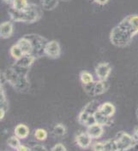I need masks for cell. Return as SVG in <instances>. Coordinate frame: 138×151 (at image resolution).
<instances>
[{"instance_id":"6da1fadb","label":"cell","mask_w":138,"mask_h":151,"mask_svg":"<svg viewBox=\"0 0 138 151\" xmlns=\"http://www.w3.org/2000/svg\"><path fill=\"white\" fill-rule=\"evenodd\" d=\"M138 34V15L132 14L124 17L110 32L109 39L114 46L125 48L129 46L134 37Z\"/></svg>"},{"instance_id":"7a4b0ae2","label":"cell","mask_w":138,"mask_h":151,"mask_svg":"<svg viewBox=\"0 0 138 151\" xmlns=\"http://www.w3.org/2000/svg\"><path fill=\"white\" fill-rule=\"evenodd\" d=\"M29 69L20 68L13 64L3 72V76L9 84L18 92H26L30 88L28 80Z\"/></svg>"},{"instance_id":"3957f363","label":"cell","mask_w":138,"mask_h":151,"mask_svg":"<svg viewBox=\"0 0 138 151\" xmlns=\"http://www.w3.org/2000/svg\"><path fill=\"white\" fill-rule=\"evenodd\" d=\"M9 16L13 22H16L34 23L42 16V7L34 4H29L27 8L21 11L10 7L9 9Z\"/></svg>"},{"instance_id":"277c9868","label":"cell","mask_w":138,"mask_h":151,"mask_svg":"<svg viewBox=\"0 0 138 151\" xmlns=\"http://www.w3.org/2000/svg\"><path fill=\"white\" fill-rule=\"evenodd\" d=\"M100 104H98L97 101H92L86 104L81 111L78 114V122L81 126L84 127H89L91 124L94 123V114L96 111L99 108Z\"/></svg>"},{"instance_id":"5b68a950","label":"cell","mask_w":138,"mask_h":151,"mask_svg":"<svg viewBox=\"0 0 138 151\" xmlns=\"http://www.w3.org/2000/svg\"><path fill=\"white\" fill-rule=\"evenodd\" d=\"M25 37L28 38L32 43L33 51L31 55L33 56L38 59L45 55V48L48 41L44 37L41 36L40 34H35V33L27 34L25 35Z\"/></svg>"},{"instance_id":"8992f818","label":"cell","mask_w":138,"mask_h":151,"mask_svg":"<svg viewBox=\"0 0 138 151\" xmlns=\"http://www.w3.org/2000/svg\"><path fill=\"white\" fill-rule=\"evenodd\" d=\"M114 139L117 143L118 150L119 151L129 150L130 149H133L137 144V141L133 135H130L129 133L123 131L118 132L116 134Z\"/></svg>"},{"instance_id":"52a82bcc","label":"cell","mask_w":138,"mask_h":151,"mask_svg":"<svg viewBox=\"0 0 138 151\" xmlns=\"http://www.w3.org/2000/svg\"><path fill=\"white\" fill-rule=\"evenodd\" d=\"M83 89L84 91L90 96L102 95L109 89V83L106 80H98L89 85H84Z\"/></svg>"},{"instance_id":"ba28073f","label":"cell","mask_w":138,"mask_h":151,"mask_svg":"<svg viewBox=\"0 0 138 151\" xmlns=\"http://www.w3.org/2000/svg\"><path fill=\"white\" fill-rule=\"evenodd\" d=\"M61 55V46L56 40L48 41L45 48V56L51 59H57Z\"/></svg>"},{"instance_id":"9c48e42d","label":"cell","mask_w":138,"mask_h":151,"mask_svg":"<svg viewBox=\"0 0 138 151\" xmlns=\"http://www.w3.org/2000/svg\"><path fill=\"white\" fill-rule=\"evenodd\" d=\"M112 66L108 63H100L95 67V74L98 80H106L112 73Z\"/></svg>"},{"instance_id":"30bf717a","label":"cell","mask_w":138,"mask_h":151,"mask_svg":"<svg viewBox=\"0 0 138 151\" xmlns=\"http://www.w3.org/2000/svg\"><path fill=\"white\" fill-rule=\"evenodd\" d=\"M92 137L86 132H80L76 137V143L81 149H88L92 145Z\"/></svg>"},{"instance_id":"8fae6325","label":"cell","mask_w":138,"mask_h":151,"mask_svg":"<svg viewBox=\"0 0 138 151\" xmlns=\"http://www.w3.org/2000/svg\"><path fill=\"white\" fill-rule=\"evenodd\" d=\"M87 132L89 135L94 138V139H98L100 138L102 135L104 134V127L99 123H93L87 128Z\"/></svg>"},{"instance_id":"7c38bea8","label":"cell","mask_w":138,"mask_h":151,"mask_svg":"<svg viewBox=\"0 0 138 151\" xmlns=\"http://www.w3.org/2000/svg\"><path fill=\"white\" fill-rule=\"evenodd\" d=\"M14 32V26L11 22H4L0 24V37L3 40L9 39Z\"/></svg>"},{"instance_id":"4fadbf2b","label":"cell","mask_w":138,"mask_h":151,"mask_svg":"<svg viewBox=\"0 0 138 151\" xmlns=\"http://www.w3.org/2000/svg\"><path fill=\"white\" fill-rule=\"evenodd\" d=\"M16 45L21 48L22 51L23 52L24 55H31L33 51V46L31 41L23 36V38L19 39Z\"/></svg>"},{"instance_id":"5bb4252c","label":"cell","mask_w":138,"mask_h":151,"mask_svg":"<svg viewBox=\"0 0 138 151\" xmlns=\"http://www.w3.org/2000/svg\"><path fill=\"white\" fill-rule=\"evenodd\" d=\"M98 110L102 114L106 115L107 117L113 118L115 112H116V108L114 106L113 104L110 103V102H106L104 104H100Z\"/></svg>"},{"instance_id":"9a60e30c","label":"cell","mask_w":138,"mask_h":151,"mask_svg":"<svg viewBox=\"0 0 138 151\" xmlns=\"http://www.w3.org/2000/svg\"><path fill=\"white\" fill-rule=\"evenodd\" d=\"M35 60H36V58L34 56H33L32 55H24L19 60H16L14 64L20 68L30 69V67L32 66Z\"/></svg>"},{"instance_id":"2e32d148","label":"cell","mask_w":138,"mask_h":151,"mask_svg":"<svg viewBox=\"0 0 138 151\" xmlns=\"http://www.w3.org/2000/svg\"><path fill=\"white\" fill-rule=\"evenodd\" d=\"M94 121L96 123H99V124L102 125L103 127H109L113 123L112 118L107 117L106 115L102 114L98 109L94 114Z\"/></svg>"},{"instance_id":"e0dca14e","label":"cell","mask_w":138,"mask_h":151,"mask_svg":"<svg viewBox=\"0 0 138 151\" xmlns=\"http://www.w3.org/2000/svg\"><path fill=\"white\" fill-rule=\"evenodd\" d=\"M14 133L20 139H26L28 137V135H29L30 131H29L28 127L26 126L25 124H18L15 127Z\"/></svg>"},{"instance_id":"ac0fdd59","label":"cell","mask_w":138,"mask_h":151,"mask_svg":"<svg viewBox=\"0 0 138 151\" xmlns=\"http://www.w3.org/2000/svg\"><path fill=\"white\" fill-rule=\"evenodd\" d=\"M41 7L45 10H52L57 8L59 0H41Z\"/></svg>"},{"instance_id":"d6986e66","label":"cell","mask_w":138,"mask_h":151,"mask_svg":"<svg viewBox=\"0 0 138 151\" xmlns=\"http://www.w3.org/2000/svg\"><path fill=\"white\" fill-rule=\"evenodd\" d=\"M80 80H81V84L84 86V85H89L90 83L94 82V77L92 75V73H89V71H86V70H83L80 73Z\"/></svg>"},{"instance_id":"ffe728a7","label":"cell","mask_w":138,"mask_h":151,"mask_svg":"<svg viewBox=\"0 0 138 151\" xmlns=\"http://www.w3.org/2000/svg\"><path fill=\"white\" fill-rule=\"evenodd\" d=\"M9 54H10L11 57H12L15 61L19 60L20 58H22L23 56H24V54H23V52L22 51L21 48L19 47L16 44L11 46L10 50H9Z\"/></svg>"},{"instance_id":"44dd1931","label":"cell","mask_w":138,"mask_h":151,"mask_svg":"<svg viewBox=\"0 0 138 151\" xmlns=\"http://www.w3.org/2000/svg\"><path fill=\"white\" fill-rule=\"evenodd\" d=\"M28 0H13L11 4V8H13L16 10H23L28 6Z\"/></svg>"},{"instance_id":"7402d4cb","label":"cell","mask_w":138,"mask_h":151,"mask_svg":"<svg viewBox=\"0 0 138 151\" xmlns=\"http://www.w3.org/2000/svg\"><path fill=\"white\" fill-rule=\"evenodd\" d=\"M52 133L57 137H63L66 134V128L63 124H57L52 129Z\"/></svg>"},{"instance_id":"603a6c76","label":"cell","mask_w":138,"mask_h":151,"mask_svg":"<svg viewBox=\"0 0 138 151\" xmlns=\"http://www.w3.org/2000/svg\"><path fill=\"white\" fill-rule=\"evenodd\" d=\"M48 133L43 128H38L34 131V137L40 142H43L47 138Z\"/></svg>"},{"instance_id":"cb8c5ba5","label":"cell","mask_w":138,"mask_h":151,"mask_svg":"<svg viewBox=\"0 0 138 151\" xmlns=\"http://www.w3.org/2000/svg\"><path fill=\"white\" fill-rule=\"evenodd\" d=\"M7 143L8 145L13 150H18V148L22 145V143L20 142V138L16 135L11 136L8 140H7Z\"/></svg>"},{"instance_id":"d4e9b609","label":"cell","mask_w":138,"mask_h":151,"mask_svg":"<svg viewBox=\"0 0 138 151\" xmlns=\"http://www.w3.org/2000/svg\"><path fill=\"white\" fill-rule=\"evenodd\" d=\"M0 89H1L0 90V105H1L0 108H3L7 111L9 107L8 100H7V97H6V95H5V91H4V89L3 87L2 84H1Z\"/></svg>"},{"instance_id":"484cf974","label":"cell","mask_w":138,"mask_h":151,"mask_svg":"<svg viewBox=\"0 0 138 151\" xmlns=\"http://www.w3.org/2000/svg\"><path fill=\"white\" fill-rule=\"evenodd\" d=\"M104 148L106 151H117L118 147L115 139H111L104 142Z\"/></svg>"},{"instance_id":"4316f807","label":"cell","mask_w":138,"mask_h":151,"mask_svg":"<svg viewBox=\"0 0 138 151\" xmlns=\"http://www.w3.org/2000/svg\"><path fill=\"white\" fill-rule=\"evenodd\" d=\"M91 149L94 151H104V142H96L94 143H92Z\"/></svg>"},{"instance_id":"83f0119b","label":"cell","mask_w":138,"mask_h":151,"mask_svg":"<svg viewBox=\"0 0 138 151\" xmlns=\"http://www.w3.org/2000/svg\"><path fill=\"white\" fill-rule=\"evenodd\" d=\"M51 150L52 151H66L67 150V149H66V147H65V145L63 144V143H58L57 144H55L52 149H51Z\"/></svg>"},{"instance_id":"f1b7e54d","label":"cell","mask_w":138,"mask_h":151,"mask_svg":"<svg viewBox=\"0 0 138 151\" xmlns=\"http://www.w3.org/2000/svg\"><path fill=\"white\" fill-rule=\"evenodd\" d=\"M31 150H46V149L42 144H36L31 147Z\"/></svg>"},{"instance_id":"f546056e","label":"cell","mask_w":138,"mask_h":151,"mask_svg":"<svg viewBox=\"0 0 138 151\" xmlns=\"http://www.w3.org/2000/svg\"><path fill=\"white\" fill-rule=\"evenodd\" d=\"M18 151H28V150H31V148H28V147H27V146H25L23 144H22L19 148H18Z\"/></svg>"},{"instance_id":"4dcf8cb0","label":"cell","mask_w":138,"mask_h":151,"mask_svg":"<svg viewBox=\"0 0 138 151\" xmlns=\"http://www.w3.org/2000/svg\"><path fill=\"white\" fill-rule=\"evenodd\" d=\"M6 110L3 108H0V120L4 119V116H5V114H6Z\"/></svg>"},{"instance_id":"1f68e13d","label":"cell","mask_w":138,"mask_h":151,"mask_svg":"<svg viewBox=\"0 0 138 151\" xmlns=\"http://www.w3.org/2000/svg\"><path fill=\"white\" fill-rule=\"evenodd\" d=\"M94 1L100 5H106V4L109 2V0H94Z\"/></svg>"},{"instance_id":"d6a6232c","label":"cell","mask_w":138,"mask_h":151,"mask_svg":"<svg viewBox=\"0 0 138 151\" xmlns=\"http://www.w3.org/2000/svg\"><path fill=\"white\" fill-rule=\"evenodd\" d=\"M133 137L136 138V140L138 142V126L136 127L133 130Z\"/></svg>"},{"instance_id":"836d02e7","label":"cell","mask_w":138,"mask_h":151,"mask_svg":"<svg viewBox=\"0 0 138 151\" xmlns=\"http://www.w3.org/2000/svg\"><path fill=\"white\" fill-rule=\"evenodd\" d=\"M6 4H12V2H13V0H4Z\"/></svg>"},{"instance_id":"e575fe53","label":"cell","mask_w":138,"mask_h":151,"mask_svg":"<svg viewBox=\"0 0 138 151\" xmlns=\"http://www.w3.org/2000/svg\"><path fill=\"white\" fill-rule=\"evenodd\" d=\"M136 115H137V121H138V106H137V111H136Z\"/></svg>"},{"instance_id":"d590c367","label":"cell","mask_w":138,"mask_h":151,"mask_svg":"<svg viewBox=\"0 0 138 151\" xmlns=\"http://www.w3.org/2000/svg\"><path fill=\"white\" fill-rule=\"evenodd\" d=\"M61 1H64V2H69V1H70V0H61Z\"/></svg>"}]
</instances>
